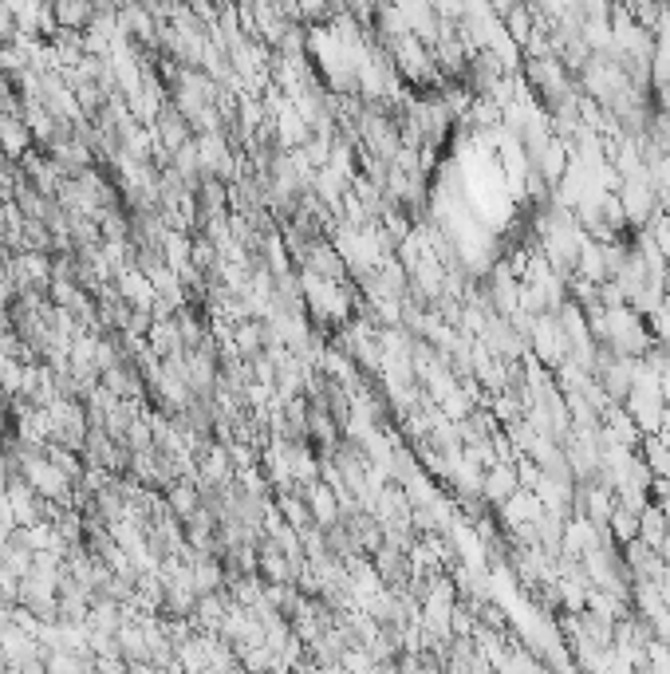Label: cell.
<instances>
[{
    "instance_id": "cell-1",
    "label": "cell",
    "mask_w": 670,
    "mask_h": 674,
    "mask_svg": "<svg viewBox=\"0 0 670 674\" xmlns=\"http://www.w3.org/2000/svg\"><path fill=\"white\" fill-rule=\"evenodd\" d=\"M517 489H521V481H517V473L509 470L505 462H497V466L489 470V477L481 481V493H485V497H493V501H509Z\"/></svg>"
}]
</instances>
